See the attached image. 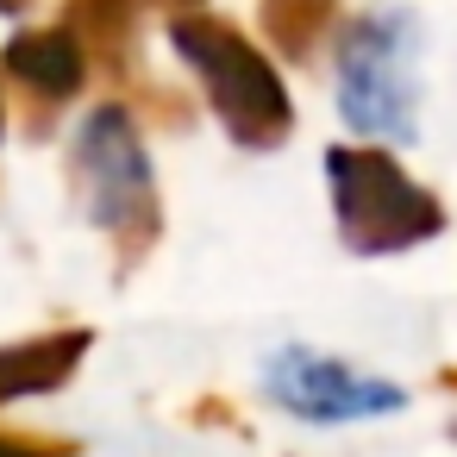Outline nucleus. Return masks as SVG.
<instances>
[{
	"label": "nucleus",
	"mask_w": 457,
	"mask_h": 457,
	"mask_svg": "<svg viewBox=\"0 0 457 457\" xmlns=\"http://www.w3.org/2000/svg\"><path fill=\"white\" fill-rule=\"evenodd\" d=\"M95 332L88 326H70V332H38V338H20V345H0V407L7 401H26V395H51L76 376V363L88 357Z\"/></svg>",
	"instance_id": "6"
},
{
	"label": "nucleus",
	"mask_w": 457,
	"mask_h": 457,
	"mask_svg": "<svg viewBox=\"0 0 457 457\" xmlns=\"http://www.w3.org/2000/svg\"><path fill=\"white\" fill-rule=\"evenodd\" d=\"M76 195H82L88 220L101 232H113L120 263H138L157 245L163 207H157L151 157H145L126 107H101V113L82 120V132H76Z\"/></svg>",
	"instance_id": "1"
},
{
	"label": "nucleus",
	"mask_w": 457,
	"mask_h": 457,
	"mask_svg": "<svg viewBox=\"0 0 457 457\" xmlns=\"http://www.w3.org/2000/svg\"><path fill=\"white\" fill-rule=\"evenodd\" d=\"M332 26V0H263V32L282 57H313V45Z\"/></svg>",
	"instance_id": "8"
},
{
	"label": "nucleus",
	"mask_w": 457,
	"mask_h": 457,
	"mask_svg": "<svg viewBox=\"0 0 457 457\" xmlns=\"http://www.w3.org/2000/svg\"><path fill=\"white\" fill-rule=\"evenodd\" d=\"M407 20L382 13L345 32L338 51V107L370 138H413V88H407Z\"/></svg>",
	"instance_id": "4"
},
{
	"label": "nucleus",
	"mask_w": 457,
	"mask_h": 457,
	"mask_svg": "<svg viewBox=\"0 0 457 457\" xmlns=\"http://www.w3.org/2000/svg\"><path fill=\"white\" fill-rule=\"evenodd\" d=\"M7 70L38 101H70L82 88V45L76 32H26L7 45Z\"/></svg>",
	"instance_id": "7"
},
{
	"label": "nucleus",
	"mask_w": 457,
	"mask_h": 457,
	"mask_svg": "<svg viewBox=\"0 0 457 457\" xmlns=\"http://www.w3.org/2000/svg\"><path fill=\"white\" fill-rule=\"evenodd\" d=\"M270 395H276L288 413L320 420V426L370 420V413L407 407V395H401L395 382L363 376V370H351V363H338V357H320V351H301V345L276 351V363H270Z\"/></svg>",
	"instance_id": "5"
},
{
	"label": "nucleus",
	"mask_w": 457,
	"mask_h": 457,
	"mask_svg": "<svg viewBox=\"0 0 457 457\" xmlns=\"http://www.w3.org/2000/svg\"><path fill=\"white\" fill-rule=\"evenodd\" d=\"M176 51L201 70L207 82V101L220 113V126L251 145V151H276L295 126V107H288V88L282 76L263 63V51L251 38H238L226 20H176Z\"/></svg>",
	"instance_id": "3"
},
{
	"label": "nucleus",
	"mask_w": 457,
	"mask_h": 457,
	"mask_svg": "<svg viewBox=\"0 0 457 457\" xmlns=\"http://www.w3.org/2000/svg\"><path fill=\"white\" fill-rule=\"evenodd\" d=\"M0 457H76V445L45 432H0Z\"/></svg>",
	"instance_id": "9"
},
{
	"label": "nucleus",
	"mask_w": 457,
	"mask_h": 457,
	"mask_svg": "<svg viewBox=\"0 0 457 457\" xmlns=\"http://www.w3.org/2000/svg\"><path fill=\"white\" fill-rule=\"evenodd\" d=\"M326 176H332L338 232H345V245H351L357 257L413 251V245H426V238L445 232L438 195H426L420 182H407L388 151L332 145V151H326Z\"/></svg>",
	"instance_id": "2"
},
{
	"label": "nucleus",
	"mask_w": 457,
	"mask_h": 457,
	"mask_svg": "<svg viewBox=\"0 0 457 457\" xmlns=\"http://www.w3.org/2000/svg\"><path fill=\"white\" fill-rule=\"evenodd\" d=\"M0 138H7V107H0Z\"/></svg>",
	"instance_id": "10"
}]
</instances>
